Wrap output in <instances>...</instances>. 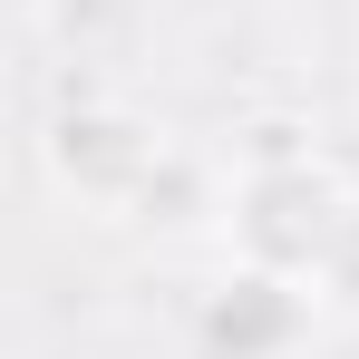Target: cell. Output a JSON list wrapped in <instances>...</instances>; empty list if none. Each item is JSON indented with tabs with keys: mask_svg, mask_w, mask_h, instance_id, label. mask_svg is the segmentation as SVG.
<instances>
[{
	"mask_svg": "<svg viewBox=\"0 0 359 359\" xmlns=\"http://www.w3.org/2000/svg\"><path fill=\"white\" fill-rule=\"evenodd\" d=\"M156 165H165V136L136 107H117V97H78L39 136V175L78 214H136V194L156 184Z\"/></svg>",
	"mask_w": 359,
	"mask_h": 359,
	"instance_id": "2",
	"label": "cell"
},
{
	"mask_svg": "<svg viewBox=\"0 0 359 359\" xmlns=\"http://www.w3.org/2000/svg\"><path fill=\"white\" fill-rule=\"evenodd\" d=\"M359 214V184L320 156V146H292L282 126L243 156L233 194H224V252H233L243 272H272V282H320V262L340 252Z\"/></svg>",
	"mask_w": 359,
	"mask_h": 359,
	"instance_id": "1",
	"label": "cell"
},
{
	"mask_svg": "<svg viewBox=\"0 0 359 359\" xmlns=\"http://www.w3.org/2000/svg\"><path fill=\"white\" fill-rule=\"evenodd\" d=\"M311 311L320 301L301 292V282H272V272H224L214 292H204V350L214 359H282L311 330Z\"/></svg>",
	"mask_w": 359,
	"mask_h": 359,
	"instance_id": "3",
	"label": "cell"
},
{
	"mask_svg": "<svg viewBox=\"0 0 359 359\" xmlns=\"http://www.w3.org/2000/svg\"><path fill=\"white\" fill-rule=\"evenodd\" d=\"M224 194H233V175H214V165H194V156H175L165 146V165H156V184L136 194V224L146 233H165V243H184V233H224Z\"/></svg>",
	"mask_w": 359,
	"mask_h": 359,
	"instance_id": "4",
	"label": "cell"
},
{
	"mask_svg": "<svg viewBox=\"0 0 359 359\" xmlns=\"http://www.w3.org/2000/svg\"><path fill=\"white\" fill-rule=\"evenodd\" d=\"M311 301H320L330 320H359V214H350V233H340V252L320 262V282H311Z\"/></svg>",
	"mask_w": 359,
	"mask_h": 359,
	"instance_id": "5",
	"label": "cell"
}]
</instances>
